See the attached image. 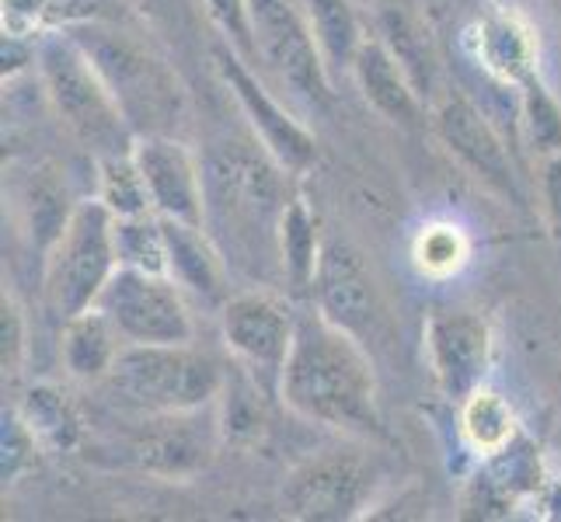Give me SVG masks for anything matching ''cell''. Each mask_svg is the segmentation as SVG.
<instances>
[{
	"label": "cell",
	"mask_w": 561,
	"mask_h": 522,
	"mask_svg": "<svg viewBox=\"0 0 561 522\" xmlns=\"http://www.w3.org/2000/svg\"><path fill=\"white\" fill-rule=\"evenodd\" d=\"M321 234L318 217L307 206V199L294 196L286 202L283 223H279V268L289 293H314L318 265H321Z\"/></svg>",
	"instance_id": "cell-21"
},
{
	"label": "cell",
	"mask_w": 561,
	"mask_h": 522,
	"mask_svg": "<svg viewBox=\"0 0 561 522\" xmlns=\"http://www.w3.org/2000/svg\"><path fill=\"white\" fill-rule=\"evenodd\" d=\"M123 345L126 341L112 327V321L99 311V306H88V311L64 321V341H60L64 370L77 383L99 386L112 373Z\"/></svg>",
	"instance_id": "cell-20"
},
{
	"label": "cell",
	"mask_w": 561,
	"mask_h": 522,
	"mask_svg": "<svg viewBox=\"0 0 561 522\" xmlns=\"http://www.w3.org/2000/svg\"><path fill=\"white\" fill-rule=\"evenodd\" d=\"M35 73L56 119L91 158L133 150L137 132H133L123 105L115 102L105 77L67 28L46 32L35 43Z\"/></svg>",
	"instance_id": "cell-4"
},
{
	"label": "cell",
	"mask_w": 561,
	"mask_h": 522,
	"mask_svg": "<svg viewBox=\"0 0 561 522\" xmlns=\"http://www.w3.org/2000/svg\"><path fill=\"white\" fill-rule=\"evenodd\" d=\"M94 199H102L112 217H144V212H153L144 171L137 158H133V150L112 153V158H94Z\"/></svg>",
	"instance_id": "cell-25"
},
{
	"label": "cell",
	"mask_w": 561,
	"mask_h": 522,
	"mask_svg": "<svg viewBox=\"0 0 561 522\" xmlns=\"http://www.w3.org/2000/svg\"><path fill=\"white\" fill-rule=\"evenodd\" d=\"M161 223L168 241V276L185 289V297L224 306L230 297V265L217 241L209 237V230L203 223L164 217Z\"/></svg>",
	"instance_id": "cell-19"
},
{
	"label": "cell",
	"mask_w": 561,
	"mask_h": 522,
	"mask_svg": "<svg viewBox=\"0 0 561 522\" xmlns=\"http://www.w3.org/2000/svg\"><path fill=\"white\" fill-rule=\"evenodd\" d=\"M67 32L99 67L137 137L171 132L185 112V91L158 49L108 18H88L67 25Z\"/></svg>",
	"instance_id": "cell-5"
},
{
	"label": "cell",
	"mask_w": 561,
	"mask_h": 522,
	"mask_svg": "<svg viewBox=\"0 0 561 522\" xmlns=\"http://www.w3.org/2000/svg\"><path fill=\"white\" fill-rule=\"evenodd\" d=\"M119 268L115 255V217L102 199H81L43 255V297L49 314L70 321L99 300Z\"/></svg>",
	"instance_id": "cell-6"
},
{
	"label": "cell",
	"mask_w": 561,
	"mask_h": 522,
	"mask_svg": "<svg viewBox=\"0 0 561 522\" xmlns=\"http://www.w3.org/2000/svg\"><path fill=\"white\" fill-rule=\"evenodd\" d=\"M468 49L474 63L499 84L524 88L530 77H537V35L516 11L495 8L481 14L468 28Z\"/></svg>",
	"instance_id": "cell-17"
},
{
	"label": "cell",
	"mask_w": 561,
	"mask_h": 522,
	"mask_svg": "<svg viewBox=\"0 0 561 522\" xmlns=\"http://www.w3.org/2000/svg\"><path fill=\"white\" fill-rule=\"evenodd\" d=\"M123 415H168L217 404L227 391V366L188 345H123L112 373L99 383Z\"/></svg>",
	"instance_id": "cell-3"
},
{
	"label": "cell",
	"mask_w": 561,
	"mask_h": 522,
	"mask_svg": "<svg viewBox=\"0 0 561 522\" xmlns=\"http://www.w3.org/2000/svg\"><path fill=\"white\" fill-rule=\"evenodd\" d=\"M377 467L356 450H321L286 474L283 512L300 522H345L370 509Z\"/></svg>",
	"instance_id": "cell-12"
},
{
	"label": "cell",
	"mask_w": 561,
	"mask_h": 522,
	"mask_svg": "<svg viewBox=\"0 0 561 522\" xmlns=\"http://www.w3.org/2000/svg\"><path fill=\"white\" fill-rule=\"evenodd\" d=\"M199 4L209 18V25L220 32L224 43L255 67L259 63V43H255V25H251L248 0H199Z\"/></svg>",
	"instance_id": "cell-29"
},
{
	"label": "cell",
	"mask_w": 561,
	"mask_h": 522,
	"mask_svg": "<svg viewBox=\"0 0 561 522\" xmlns=\"http://www.w3.org/2000/svg\"><path fill=\"white\" fill-rule=\"evenodd\" d=\"M300 4L332 77L353 73L356 56L366 38H370L363 32L359 11L353 8V0H300Z\"/></svg>",
	"instance_id": "cell-23"
},
{
	"label": "cell",
	"mask_w": 561,
	"mask_h": 522,
	"mask_svg": "<svg viewBox=\"0 0 561 522\" xmlns=\"http://www.w3.org/2000/svg\"><path fill=\"white\" fill-rule=\"evenodd\" d=\"M353 81L359 84L366 105L377 115H383L387 123L415 129L425 119V102L422 91L415 88L412 73L404 70V63L394 56V49L383 38L370 35L363 43L356 63H353Z\"/></svg>",
	"instance_id": "cell-18"
},
{
	"label": "cell",
	"mask_w": 561,
	"mask_h": 522,
	"mask_svg": "<svg viewBox=\"0 0 561 522\" xmlns=\"http://www.w3.org/2000/svg\"><path fill=\"white\" fill-rule=\"evenodd\" d=\"M460 432L481 456H495L519 439V421L513 404L485 383L460 401Z\"/></svg>",
	"instance_id": "cell-24"
},
{
	"label": "cell",
	"mask_w": 561,
	"mask_h": 522,
	"mask_svg": "<svg viewBox=\"0 0 561 522\" xmlns=\"http://www.w3.org/2000/svg\"><path fill=\"white\" fill-rule=\"evenodd\" d=\"M425 356L439 391L463 401L489 376L492 327L478 311H436L425 321Z\"/></svg>",
	"instance_id": "cell-15"
},
{
	"label": "cell",
	"mask_w": 561,
	"mask_h": 522,
	"mask_svg": "<svg viewBox=\"0 0 561 522\" xmlns=\"http://www.w3.org/2000/svg\"><path fill=\"white\" fill-rule=\"evenodd\" d=\"M430 123L443 150H447L463 171H471L474 178L481 185H489L492 192L519 199L510 147L502 143L495 126L489 123V115L481 112L468 94H457V91L443 94Z\"/></svg>",
	"instance_id": "cell-13"
},
{
	"label": "cell",
	"mask_w": 561,
	"mask_h": 522,
	"mask_svg": "<svg viewBox=\"0 0 561 522\" xmlns=\"http://www.w3.org/2000/svg\"><path fill=\"white\" fill-rule=\"evenodd\" d=\"M126 345H188L196 341V321L185 289L164 272L115 268V276L94 300Z\"/></svg>",
	"instance_id": "cell-8"
},
{
	"label": "cell",
	"mask_w": 561,
	"mask_h": 522,
	"mask_svg": "<svg viewBox=\"0 0 561 522\" xmlns=\"http://www.w3.org/2000/svg\"><path fill=\"white\" fill-rule=\"evenodd\" d=\"M471 258V241L457 223H425L412 241V262L422 276L450 279Z\"/></svg>",
	"instance_id": "cell-27"
},
{
	"label": "cell",
	"mask_w": 561,
	"mask_h": 522,
	"mask_svg": "<svg viewBox=\"0 0 561 522\" xmlns=\"http://www.w3.org/2000/svg\"><path fill=\"white\" fill-rule=\"evenodd\" d=\"M115 255L123 268L168 276V241L158 212L144 217H115Z\"/></svg>",
	"instance_id": "cell-26"
},
{
	"label": "cell",
	"mask_w": 561,
	"mask_h": 522,
	"mask_svg": "<svg viewBox=\"0 0 561 522\" xmlns=\"http://www.w3.org/2000/svg\"><path fill=\"white\" fill-rule=\"evenodd\" d=\"M38 450L43 446H38V439L32 436L25 418L18 411L4 415V436H0V453H4L0 456V477H4V488L14 485V480L32 467Z\"/></svg>",
	"instance_id": "cell-31"
},
{
	"label": "cell",
	"mask_w": 561,
	"mask_h": 522,
	"mask_svg": "<svg viewBox=\"0 0 561 522\" xmlns=\"http://www.w3.org/2000/svg\"><path fill=\"white\" fill-rule=\"evenodd\" d=\"M251 25L259 43V67L276 77V84L307 108L332 105V70L314 43L300 0H248Z\"/></svg>",
	"instance_id": "cell-7"
},
{
	"label": "cell",
	"mask_w": 561,
	"mask_h": 522,
	"mask_svg": "<svg viewBox=\"0 0 561 522\" xmlns=\"http://www.w3.org/2000/svg\"><path fill=\"white\" fill-rule=\"evenodd\" d=\"M28 362V317L22 311V303L4 289L0 297V366H4V380L22 376Z\"/></svg>",
	"instance_id": "cell-30"
},
{
	"label": "cell",
	"mask_w": 561,
	"mask_h": 522,
	"mask_svg": "<svg viewBox=\"0 0 561 522\" xmlns=\"http://www.w3.org/2000/svg\"><path fill=\"white\" fill-rule=\"evenodd\" d=\"M220 332L238 370L268 397H279V376L297 332V306L265 286H248L220 306Z\"/></svg>",
	"instance_id": "cell-9"
},
{
	"label": "cell",
	"mask_w": 561,
	"mask_h": 522,
	"mask_svg": "<svg viewBox=\"0 0 561 522\" xmlns=\"http://www.w3.org/2000/svg\"><path fill=\"white\" fill-rule=\"evenodd\" d=\"M153 212L164 220L203 223L206 217V174L203 161L171 132H147L133 143Z\"/></svg>",
	"instance_id": "cell-16"
},
{
	"label": "cell",
	"mask_w": 561,
	"mask_h": 522,
	"mask_svg": "<svg viewBox=\"0 0 561 522\" xmlns=\"http://www.w3.org/2000/svg\"><path fill=\"white\" fill-rule=\"evenodd\" d=\"M126 460L150 477L188 480L203 474L217 456L224 432L220 401L192 411L168 415H129Z\"/></svg>",
	"instance_id": "cell-10"
},
{
	"label": "cell",
	"mask_w": 561,
	"mask_h": 522,
	"mask_svg": "<svg viewBox=\"0 0 561 522\" xmlns=\"http://www.w3.org/2000/svg\"><path fill=\"white\" fill-rule=\"evenodd\" d=\"M18 415L25 418L32 436L46 453H73L84 439V421L77 415L73 401L64 386L56 383H35L25 391Z\"/></svg>",
	"instance_id": "cell-22"
},
{
	"label": "cell",
	"mask_w": 561,
	"mask_h": 522,
	"mask_svg": "<svg viewBox=\"0 0 561 522\" xmlns=\"http://www.w3.org/2000/svg\"><path fill=\"white\" fill-rule=\"evenodd\" d=\"M206 174V217L203 227L224 251L227 265L262 276V268H279V223L286 202L273 158H251L244 150H220L203 161Z\"/></svg>",
	"instance_id": "cell-2"
},
{
	"label": "cell",
	"mask_w": 561,
	"mask_h": 522,
	"mask_svg": "<svg viewBox=\"0 0 561 522\" xmlns=\"http://www.w3.org/2000/svg\"><path fill=\"white\" fill-rule=\"evenodd\" d=\"M540 202H545L551 234L561 244V153L540 161Z\"/></svg>",
	"instance_id": "cell-32"
},
{
	"label": "cell",
	"mask_w": 561,
	"mask_h": 522,
	"mask_svg": "<svg viewBox=\"0 0 561 522\" xmlns=\"http://www.w3.org/2000/svg\"><path fill=\"white\" fill-rule=\"evenodd\" d=\"M314 303L328 321H335L359 341L366 335H377L383 324L380 289L363 255L350 241L339 237L324 241L318 279H314Z\"/></svg>",
	"instance_id": "cell-14"
},
{
	"label": "cell",
	"mask_w": 561,
	"mask_h": 522,
	"mask_svg": "<svg viewBox=\"0 0 561 522\" xmlns=\"http://www.w3.org/2000/svg\"><path fill=\"white\" fill-rule=\"evenodd\" d=\"M279 401L297 418L350 439H383L377 373L366 348L318 306L297 311L294 345L279 376Z\"/></svg>",
	"instance_id": "cell-1"
},
{
	"label": "cell",
	"mask_w": 561,
	"mask_h": 522,
	"mask_svg": "<svg viewBox=\"0 0 561 522\" xmlns=\"http://www.w3.org/2000/svg\"><path fill=\"white\" fill-rule=\"evenodd\" d=\"M519 91V126H524V140L537 153L540 161L561 153V105L554 94L545 88L540 77L530 81Z\"/></svg>",
	"instance_id": "cell-28"
},
{
	"label": "cell",
	"mask_w": 561,
	"mask_h": 522,
	"mask_svg": "<svg viewBox=\"0 0 561 522\" xmlns=\"http://www.w3.org/2000/svg\"><path fill=\"white\" fill-rule=\"evenodd\" d=\"M213 67H217L224 88L238 102L255 140L286 174H307L318 164V140L294 112H289L265 81L255 73L241 53L230 49L224 38L213 46Z\"/></svg>",
	"instance_id": "cell-11"
}]
</instances>
